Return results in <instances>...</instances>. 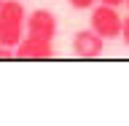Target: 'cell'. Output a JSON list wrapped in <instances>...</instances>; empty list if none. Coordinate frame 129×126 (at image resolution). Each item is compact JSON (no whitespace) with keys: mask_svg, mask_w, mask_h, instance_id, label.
Masks as SVG:
<instances>
[{"mask_svg":"<svg viewBox=\"0 0 129 126\" xmlns=\"http://www.w3.org/2000/svg\"><path fill=\"white\" fill-rule=\"evenodd\" d=\"M27 27V11L19 0H3L0 3V43L16 48L24 38Z\"/></svg>","mask_w":129,"mask_h":126,"instance_id":"obj_1","label":"cell"},{"mask_svg":"<svg viewBox=\"0 0 129 126\" xmlns=\"http://www.w3.org/2000/svg\"><path fill=\"white\" fill-rule=\"evenodd\" d=\"M121 24L124 16L118 14V8L113 6H91V16H89V27L100 35V38L110 40V38H121Z\"/></svg>","mask_w":129,"mask_h":126,"instance_id":"obj_2","label":"cell"},{"mask_svg":"<svg viewBox=\"0 0 129 126\" xmlns=\"http://www.w3.org/2000/svg\"><path fill=\"white\" fill-rule=\"evenodd\" d=\"M24 35L43 38V40H54L56 38V16L51 14L48 8H35V11H30V14H27Z\"/></svg>","mask_w":129,"mask_h":126,"instance_id":"obj_3","label":"cell"},{"mask_svg":"<svg viewBox=\"0 0 129 126\" xmlns=\"http://www.w3.org/2000/svg\"><path fill=\"white\" fill-rule=\"evenodd\" d=\"M73 51L81 59H94L105 51V38H100L91 27L89 30H78L73 35Z\"/></svg>","mask_w":129,"mask_h":126,"instance_id":"obj_4","label":"cell"},{"mask_svg":"<svg viewBox=\"0 0 129 126\" xmlns=\"http://www.w3.org/2000/svg\"><path fill=\"white\" fill-rule=\"evenodd\" d=\"M54 56V40L24 35L16 46V59H51Z\"/></svg>","mask_w":129,"mask_h":126,"instance_id":"obj_5","label":"cell"},{"mask_svg":"<svg viewBox=\"0 0 129 126\" xmlns=\"http://www.w3.org/2000/svg\"><path fill=\"white\" fill-rule=\"evenodd\" d=\"M67 3H70V6L75 8V11H89V8L94 6L97 0H67Z\"/></svg>","mask_w":129,"mask_h":126,"instance_id":"obj_6","label":"cell"},{"mask_svg":"<svg viewBox=\"0 0 129 126\" xmlns=\"http://www.w3.org/2000/svg\"><path fill=\"white\" fill-rule=\"evenodd\" d=\"M14 56H16V48L3 46V43H0V59H14Z\"/></svg>","mask_w":129,"mask_h":126,"instance_id":"obj_7","label":"cell"},{"mask_svg":"<svg viewBox=\"0 0 129 126\" xmlns=\"http://www.w3.org/2000/svg\"><path fill=\"white\" fill-rule=\"evenodd\" d=\"M121 40L129 46V16H124V24H121Z\"/></svg>","mask_w":129,"mask_h":126,"instance_id":"obj_8","label":"cell"},{"mask_svg":"<svg viewBox=\"0 0 129 126\" xmlns=\"http://www.w3.org/2000/svg\"><path fill=\"white\" fill-rule=\"evenodd\" d=\"M97 3H102V6H113V8H121V6H124V0H97Z\"/></svg>","mask_w":129,"mask_h":126,"instance_id":"obj_9","label":"cell"},{"mask_svg":"<svg viewBox=\"0 0 129 126\" xmlns=\"http://www.w3.org/2000/svg\"><path fill=\"white\" fill-rule=\"evenodd\" d=\"M124 6H126V8H129V0H124Z\"/></svg>","mask_w":129,"mask_h":126,"instance_id":"obj_10","label":"cell"},{"mask_svg":"<svg viewBox=\"0 0 129 126\" xmlns=\"http://www.w3.org/2000/svg\"><path fill=\"white\" fill-rule=\"evenodd\" d=\"M0 3H3V0H0Z\"/></svg>","mask_w":129,"mask_h":126,"instance_id":"obj_11","label":"cell"}]
</instances>
